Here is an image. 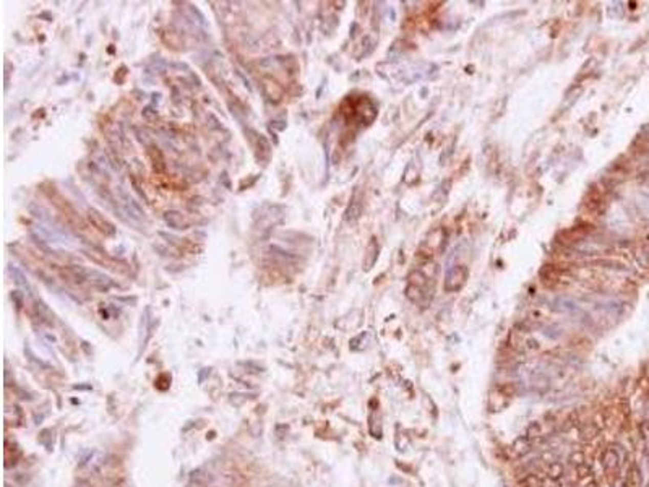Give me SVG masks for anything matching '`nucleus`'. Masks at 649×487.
<instances>
[{
    "instance_id": "2",
    "label": "nucleus",
    "mask_w": 649,
    "mask_h": 487,
    "mask_svg": "<svg viewBox=\"0 0 649 487\" xmlns=\"http://www.w3.org/2000/svg\"><path fill=\"white\" fill-rule=\"evenodd\" d=\"M117 198H119V202H120V206H122V209L123 211H125L130 218H133V219H143V211H141V208L138 206V203L135 202V200H133L127 192H123L122 188H117Z\"/></svg>"
},
{
    "instance_id": "6",
    "label": "nucleus",
    "mask_w": 649,
    "mask_h": 487,
    "mask_svg": "<svg viewBox=\"0 0 649 487\" xmlns=\"http://www.w3.org/2000/svg\"><path fill=\"white\" fill-rule=\"evenodd\" d=\"M164 219H166V223L170 227H172V229H185L187 227L185 218L180 215L179 211H167L164 215Z\"/></svg>"
},
{
    "instance_id": "9",
    "label": "nucleus",
    "mask_w": 649,
    "mask_h": 487,
    "mask_svg": "<svg viewBox=\"0 0 649 487\" xmlns=\"http://www.w3.org/2000/svg\"><path fill=\"white\" fill-rule=\"evenodd\" d=\"M579 435L581 438H585V440H591V438H594L597 435V427L593 422H586L579 427Z\"/></svg>"
},
{
    "instance_id": "7",
    "label": "nucleus",
    "mask_w": 649,
    "mask_h": 487,
    "mask_svg": "<svg viewBox=\"0 0 649 487\" xmlns=\"http://www.w3.org/2000/svg\"><path fill=\"white\" fill-rule=\"evenodd\" d=\"M639 442H641V452L644 456H649V424L641 422L638 426Z\"/></svg>"
},
{
    "instance_id": "1",
    "label": "nucleus",
    "mask_w": 649,
    "mask_h": 487,
    "mask_svg": "<svg viewBox=\"0 0 649 487\" xmlns=\"http://www.w3.org/2000/svg\"><path fill=\"white\" fill-rule=\"evenodd\" d=\"M625 448L618 443L609 445L602 453V468L605 473H618L625 461Z\"/></svg>"
},
{
    "instance_id": "8",
    "label": "nucleus",
    "mask_w": 649,
    "mask_h": 487,
    "mask_svg": "<svg viewBox=\"0 0 649 487\" xmlns=\"http://www.w3.org/2000/svg\"><path fill=\"white\" fill-rule=\"evenodd\" d=\"M513 450L516 452V453H520V455H528L529 452H531V448H532V440H529V438L524 435V437H520L516 442L513 443Z\"/></svg>"
},
{
    "instance_id": "12",
    "label": "nucleus",
    "mask_w": 649,
    "mask_h": 487,
    "mask_svg": "<svg viewBox=\"0 0 649 487\" xmlns=\"http://www.w3.org/2000/svg\"><path fill=\"white\" fill-rule=\"evenodd\" d=\"M568 460H570V463L573 464L575 468H576V466H579V464H585V463H586L585 453H583V452H579V450H576V452L571 453Z\"/></svg>"
},
{
    "instance_id": "11",
    "label": "nucleus",
    "mask_w": 649,
    "mask_h": 487,
    "mask_svg": "<svg viewBox=\"0 0 649 487\" xmlns=\"http://www.w3.org/2000/svg\"><path fill=\"white\" fill-rule=\"evenodd\" d=\"M12 274H13L15 283H16L18 286H21V288H25L26 291H30V284H28V281L25 280V276H23V273H21L20 270L12 268Z\"/></svg>"
},
{
    "instance_id": "3",
    "label": "nucleus",
    "mask_w": 649,
    "mask_h": 487,
    "mask_svg": "<svg viewBox=\"0 0 649 487\" xmlns=\"http://www.w3.org/2000/svg\"><path fill=\"white\" fill-rule=\"evenodd\" d=\"M88 219H90V223L94 227H96L99 232H102L104 236H114V234H116V227H114V224L109 223L107 219L98 211V209L91 208L90 211H88Z\"/></svg>"
},
{
    "instance_id": "5",
    "label": "nucleus",
    "mask_w": 649,
    "mask_h": 487,
    "mask_svg": "<svg viewBox=\"0 0 649 487\" xmlns=\"http://www.w3.org/2000/svg\"><path fill=\"white\" fill-rule=\"evenodd\" d=\"M565 473H567L565 466H563V464H561L560 461H557V460H553V461L547 463V466H546V474H547V477H550V479L558 481L560 477L565 476Z\"/></svg>"
},
{
    "instance_id": "4",
    "label": "nucleus",
    "mask_w": 649,
    "mask_h": 487,
    "mask_svg": "<svg viewBox=\"0 0 649 487\" xmlns=\"http://www.w3.org/2000/svg\"><path fill=\"white\" fill-rule=\"evenodd\" d=\"M520 484L523 487H547V477H542L537 473H526L521 477Z\"/></svg>"
},
{
    "instance_id": "10",
    "label": "nucleus",
    "mask_w": 649,
    "mask_h": 487,
    "mask_svg": "<svg viewBox=\"0 0 649 487\" xmlns=\"http://www.w3.org/2000/svg\"><path fill=\"white\" fill-rule=\"evenodd\" d=\"M628 481H630V484H632L633 487H639V485H641L643 476H641V470H639V468H638L636 464H633L632 468H630Z\"/></svg>"
}]
</instances>
